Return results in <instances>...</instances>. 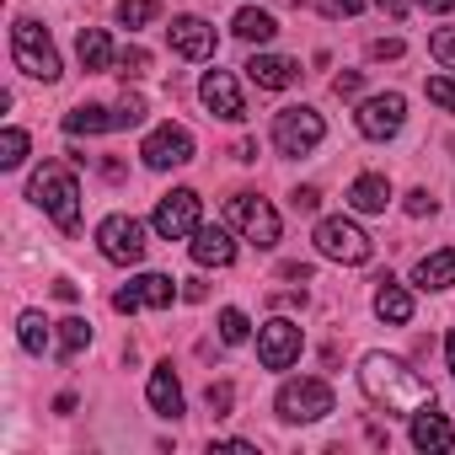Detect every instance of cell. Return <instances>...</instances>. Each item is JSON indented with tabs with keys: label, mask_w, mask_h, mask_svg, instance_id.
<instances>
[{
	"label": "cell",
	"mask_w": 455,
	"mask_h": 455,
	"mask_svg": "<svg viewBox=\"0 0 455 455\" xmlns=\"http://www.w3.org/2000/svg\"><path fill=\"white\" fill-rule=\"evenodd\" d=\"M359 386H364V396H370L375 407H386L391 418H412V412L434 407V386H428L418 370H407L402 359H391V354H364Z\"/></svg>",
	"instance_id": "cell-1"
},
{
	"label": "cell",
	"mask_w": 455,
	"mask_h": 455,
	"mask_svg": "<svg viewBox=\"0 0 455 455\" xmlns=\"http://www.w3.org/2000/svg\"><path fill=\"white\" fill-rule=\"evenodd\" d=\"M28 193H33V204L60 225V231H70V236H76V225H81V182H76L65 166H54V161H49V166H38Z\"/></svg>",
	"instance_id": "cell-2"
},
{
	"label": "cell",
	"mask_w": 455,
	"mask_h": 455,
	"mask_svg": "<svg viewBox=\"0 0 455 455\" xmlns=\"http://www.w3.org/2000/svg\"><path fill=\"white\" fill-rule=\"evenodd\" d=\"M316 252L332 258V263H343V268H359V263L375 258V242L359 231L348 214H327V220L316 225Z\"/></svg>",
	"instance_id": "cell-3"
},
{
	"label": "cell",
	"mask_w": 455,
	"mask_h": 455,
	"mask_svg": "<svg viewBox=\"0 0 455 455\" xmlns=\"http://www.w3.org/2000/svg\"><path fill=\"white\" fill-rule=\"evenodd\" d=\"M12 60H17V70L33 76V81H60V49H54V38H49L38 22H28V17L12 28Z\"/></svg>",
	"instance_id": "cell-4"
},
{
	"label": "cell",
	"mask_w": 455,
	"mask_h": 455,
	"mask_svg": "<svg viewBox=\"0 0 455 455\" xmlns=\"http://www.w3.org/2000/svg\"><path fill=\"white\" fill-rule=\"evenodd\" d=\"M274 407L284 423H322L332 412V386L327 380H284Z\"/></svg>",
	"instance_id": "cell-5"
},
{
	"label": "cell",
	"mask_w": 455,
	"mask_h": 455,
	"mask_svg": "<svg viewBox=\"0 0 455 455\" xmlns=\"http://www.w3.org/2000/svg\"><path fill=\"white\" fill-rule=\"evenodd\" d=\"M231 220H236V231H242L252 247H263V252L279 247V214H274L268 198H258V193H236V198H231Z\"/></svg>",
	"instance_id": "cell-6"
},
{
	"label": "cell",
	"mask_w": 455,
	"mask_h": 455,
	"mask_svg": "<svg viewBox=\"0 0 455 455\" xmlns=\"http://www.w3.org/2000/svg\"><path fill=\"white\" fill-rule=\"evenodd\" d=\"M322 134H327V124H322L316 108H284V113L274 118V145H279L284 156H306V150H316Z\"/></svg>",
	"instance_id": "cell-7"
},
{
	"label": "cell",
	"mask_w": 455,
	"mask_h": 455,
	"mask_svg": "<svg viewBox=\"0 0 455 455\" xmlns=\"http://www.w3.org/2000/svg\"><path fill=\"white\" fill-rule=\"evenodd\" d=\"M97 247H102V258L108 263H140L145 258V225L140 220H129V214H108L102 225H97Z\"/></svg>",
	"instance_id": "cell-8"
},
{
	"label": "cell",
	"mask_w": 455,
	"mask_h": 455,
	"mask_svg": "<svg viewBox=\"0 0 455 455\" xmlns=\"http://www.w3.org/2000/svg\"><path fill=\"white\" fill-rule=\"evenodd\" d=\"M150 225H156V236H161V242H182V236H193L198 225H204V220H198V193H193V188L166 193V198L156 204V220H150Z\"/></svg>",
	"instance_id": "cell-9"
},
{
	"label": "cell",
	"mask_w": 455,
	"mask_h": 455,
	"mask_svg": "<svg viewBox=\"0 0 455 455\" xmlns=\"http://www.w3.org/2000/svg\"><path fill=\"white\" fill-rule=\"evenodd\" d=\"M177 300V279H166V274H140V279H129L118 295H113V311H124V316H134V311H161V306H172Z\"/></svg>",
	"instance_id": "cell-10"
},
{
	"label": "cell",
	"mask_w": 455,
	"mask_h": 455,
	"mask_svg": "<svg viewBox=\"0 0 455 455\" xmlns=\"http://www.w3.org/2000/svg\"><path fill=\"white\" fill-rule=\"evenodd\" d=\"M258 359H263V370H290L300 359V322H284V316L263 322L258 327Z\"/></svg>",
	"instance_id": "cell-11"
},
{
	"label": "cell",
	"mask_w": 455,
	"mask_h": 455,
	"mask_svg": "<svg viewBox=\"0 0 455 455\" xmlns=\"http://www.w3.org/2000/svg\"><path fill=\"white\" fill-rule=\"evenodd\" d=\"M402 124H407V97L402 92H380L359 108V134L364 140H391V134H402Z\"/></svg>",
	"instance_id": "cell-12"
},
{
	"label": "cell",
	"mask_w": 455,
	"mask_h": 455,
	"mask_svg": "<svg viewBox=\"0 0 455 455\" xmlns=\"http://www.w3.org/2000/svg\"><path fill=\"white\" fill-rule=\"evenodd\" d=\"M140 156H145V166H150V172L188 166V161H193V134H188L182 124H161V129L140 145Z\"/></svg>",
	"instance_id": "cell-13"
},
{
	"label": "cell",
	"mask_w": 455,
	"mask_h": 455,
	"mask_svg": "<svg viewBox=\"0 0 455 455\" xmlns=\"http://www.w3.org/2000/svg\"><path fill=\"white\" fill-rule=\"evenodd\" d=\"M198 97H204V108H209L214 118H225V124H242V118H247V102H242L231 70H209L204 86H198Z\"/></svg>",
	"instance_id": "cell-14"
},
{
	"label": "cell",
	"mask_w": 455,
	"mask_h": 455,
	"mask_svg": "<svg viewBox=\"0 0 455 455\" xmlns=\"http://www.w3.org/2000/svg\"><path fill=\"white\" fill-rule=\"evenodd\" d=\"M166 38H172V49H177L182 60H209V54H214V28H209L204 17H172Z\"/></svg>",
	"instance_id": "cell-15"
},
{
	"label": "cell",
	"mask_w": 455,
	"mask_h": 455,
	"mask_svg": "<svg viewBox=\"0 0 455 455\" xmlns=\"http://www.w3.org/2000/svg\"><path fill=\"white\" fill-rule=\"evenodd\" d=\"M193 263L198 268H231L236 263L231 231H220V225H198V231H193Z\"/></svg>",
	"instance_id": "cell-16"
},
{
	"label": "cell",
	"mask_w": 455,
	"mask_h": 455,
	"mask_svg": "<svg viewBox=\"0 0 455 455\" xmlns=\"http://www.w3.org/2000/svg\"><path fill=\"white\" fill-rule=\"evenodd\" d=\"M247 76H252L263 92H284V86L300 81V65L284 60V54H252V60H247Z\"/></svg>",
	"instance_id": "cell-17"
},
{
	"label": "cell",
	"mask_w": 455,
	"mask_h": 455,
	"mask_svg": "<svg viewBox=\"0 0 455 455\" xmlns=\"http://www.w3.org/2000/svg\"><path fill=\"white\" fill-rule=\"evenodd\" d=\"M412 284H418V290H450V284H455V252H450V247H439V252L418 258Z\"/></svg>",
	"instance_id": "cell-18"
},
{
	"label": "cell",
	"mask_w": 455,
	"mask_h": 455,
	"mask_svg": "<svg viewBox=\"0 0 455 455\" xmlns=\"http://www.w3.org/2000/svg\"><path fill=\"white\" fill-rule=\"evenodd\" d=\"M380 290H375V311H380V322H391V327H407L412 322V295L396 284V279H375Z\"/></svg>",
	"instance_id": "cell-19"
},
{
	"label": "cell",
	"mask_w": 455,
	"mask_h": 455,
	"mask_svg": "<svg viewBox=\"0 0 455 455\" xmlns=\"http://www.w3.org/2000/svg\"><path fill=\"white\" fill-rule=\"evenodd\" d=\"M412 444H418V450H450V444H455V428H450L434 407H423V412H412Z\"/></svg>",
	"instance_id": "cell-20"
},
{
	"label": "cell",
	"mask_w": 455,
	"mask_h": 455,
	"mask_svg": "<svg viewBox=\"0 0 455 455\" xmlns=\"http://www.w3.org/2000/svg\"><path fill=\"white\" fill-rule=\"evenodd\" d=\"M348 204L359 209V214H386V204H391V182L386 177H354V188H348Z\"/></svg>",
	"instance_id": "cell-21"
},
{
	"label": "cell",
	"mask_w": 455,
	"mask_h": 455,
	"mask_svg": "<svg viewBox=\"0 0 455 455\" xmlns=\"http://www.w3.org/2000/svg\"><path fill=\"white\" fill-rule=\"evenodd\" d=\"M150 407H156L161 418H177V412H182V386H177L172 364H156V370H150Z\"/></svg>",
	"instance_id": "cell-22"
},
{
	"label": "cell",
	"mask_w": 455,
	"mask_h": 455,
	"mask_svg": "<svg viewBox=\"0 0 455 455\" xmlns=\"http://www.w3.org/2000/svg\"><path fill=\"white\" fill-rule=\"evenodd\" d=\"M76 54H81V65H86V70H113V60H118L102 28H81V38H76Z\"/></svg>",
	"instance_id": "cell-23"
},
{
	"label": "cell",
	"mask_w": 455,
	"mask_h": 455,
	"mask_svg": "<svg viewBox=\"0 0 455 455\" xmlns=\"http://www.w3.org/2000/svg\"><path fill=\"white\" fill-rule=\"evenodd\" d=\"M231 28H236V38H247V44H268V38L279 33V22H274L268 12H252V6H247V12H236V22H231Z\"/></svg>",
	"instance_id": "cell-24"
},
{
	"label": "cell",
	"mask_w": 455,
	"mask_h": 455,
	"mask_svg": "<svg viewBox=\"0 0 455 455\" xmlns=\"http://www.w3.org/2000/svg\"><path fill=\"white\" fill-rule=\"evenodd\" d=\"M65 129H70V134H108V129H113V113H108V108L81 102L76 113H65Z\"/></svg>",
	"instance_id": "cell-25"
},
{
	"label": "cell",
	"mask_w": 455,
	"mask_h": 455,
	"mask_svg": "<svg viewBox=\"0 0 455 455\" xmlns=\"http://www.w3.org/2000/svg\"><path fill=\"white\" fill-rule=\"evenodd\" d=\"M86 343H92V322H81V316H65V322H60V354H65V359H76Z\"/></svg>",
	"instance_id": "cell-26"
},
{
	"label": "cell",
	"mask_w": 455,
	"mask_h": 455,
	"mask_svg": "<svg viewBox=\"0 0 455 455\" xmlns=\"http://www.w3.org/2000/svg\"><path fill=\"white\" fill-rule=\"evenodd\" d=\"M134 124H145V97L140 92H124L118 108H113V129H134Z\"/></svg>",
	"instance_id": "cell-27"
},
{
	"label": "cell",
	"mask_w": 455,
	"mask_h": 455,
	"mask_svg": "<svg viewBox=\"0 0 455 455\" xmlns=\"http://www.w3.org/2000/svg\"><path fill=\"white\" fill-rule=\"evenodd\" d=\"M17 338H22V348H28V354H44V348H49V322H44L38 311H28Z\"/></svg>",
	"instance_id": "cell-28"
},
{
	"label": "cell",
	"mask_w": 455,
	"mask_h": 455,
	"mask_svg": "<svg viewBox=\"0 0 455 455\" xmlns=\"http://www.w3.org/2000/svg\"><path fill=\"white\" fill-rule=\"evenodd\" d=\"M156 17H161L156 0H124V6H118V22H124V28H145V22H156Z\"/></svg>",
	"instance_id": "cell-29"
},
{
	"label": "cell",
	"mask_w": 455,
	"mask_h": 455,
	"mask_svg": "<svg viewBox=\"0 0 455 455\" xmlns=\"http://www.w3.org/2000/svg\"><path fill=\"white\" fill-rule=\"evenodd\" d=\"M247 332H252V327H247V316H242L236 306L220 311V343H247Z\"/></svg>",
	"instance_id": "cell-30"
},
{
	"label": "cell",
	"mask_w": 455,
	"mask_h": 455,
	"mask_svg": "<svg viewBox=\"0 0 455 455\" xmlns=\"http://www.w3.org/2000/svg\"><path fill=\"white\" fill-rule=\"evenodd\" d=\"M22 161H28V134L6 129V134H0V166H22Z\"/></svg>",
	"instance_id": "cell-31"
},
{
	"label": "cell",
	"mask_w": 455,
	"mask_h": 455,
	"mask_svg": "<svg viewBox=\"0 0 455 455\" xmlns=\"http://www.w3.org/2000/svg\"><path fill=\"white\" fill-rule=\"evenodd\" d=\"M113 70H118L124 81H140V76L150 70V54H145V49H124V54L113 60Z\"/></svg>",
	"instance_id": "cell-32"
},
{
	"label": "cell",
	"mask_w": 455,
	"mask_h": 455,
	"mask_svg": "<svg viewBox=\"0 0 455 455\" xmlns=\"http://www.w3.org/2000/svg\"><path fill=\"white\" fill-rule=\"evenodd\" d=\"M428 54L444 65V70H455V28H444V33H434L428 38Z\"/></svg>",
	"instance_id": "cell-33"
},
{
	"label": "cell",
	"mask_w": 455,
	"mask_h": 455,
	"mask_svg": "<svg viewBox=\"0 0 455 455\" xmlns=\"http://www.w3.org/2000/svg\"><path fill=\"white\" fill-rule=\"evenodd\" d=\"M423 92H428V102H439L444 113H455V81H444V76H434V81H423Z\"/></svg>",
	"instance_id": "cell-34"
},
{
	"label": "cell",
	"mask_w": 455,
	"mask_h": 455,
	"mask_svg": "<svg viewBox=\"0 0 455 455\" xmlns=\"http://www.w3.org/2000/svg\"><path fill=\"white\" fill-rule=\"evenodd\" d=\"M231 402H236V391H231V386H225V380H220V386H209V391H204V407H209V412H214V418H225V412H231Z\"/></svg>",
	"instance_id": "cell-35"
},
{
	"label": "cell",
	"mask_w": 455,
	"mask_h": 455,
	"mask_svg": "<svg viewBox=\"0 0 455 455\" xmlns=\"http://www.w3.org/2000/svg\"><path fill=\"white\" fill-rule=\"evenodd\" d=\"M402 54H407L402 38H375V44H370V60H402Z\"/></svg>",
	"instance_id": "cell-36"
},
{
	"label": "cell",
	"mask_w": 455,
	"mask_h": 455,
	"mask_svg": "<svg viewBox=\"0 0 455 455\" xmlns=\"http://www.w3.org/2000/svg\"><path fill=\"white\" fill-rule=\"evenodd\" d=\"M322 12H327V17H359L364 0H322Z\"/></svg>",
	"instance_id": "cell-37"
},
{
	"label": "cell",
	"mask_w": 455,
	"mask_h": 455,
	"mask_svg": "<svg viewBox=\"0 0 455 455\" xmlns=\"http://www.w3.org/2000/svg\"><path fill=\"white\" fill-rule=\"evenodd\" d=\"M359 86H364V76H359V70H343V76L332 81V92H338V97H359Z\"/></svg>",
	"instance_id": "cell-38"
},
{
	"label": "cell",
	"mask_w": 455,
	"mask_h": 455,
	"mask_svg": "<svg viewBox=\"0 0 455 455\" xmlns=\"http://www.w3.org/2000/svg\"><path fill=\"white\" fill-rule=\"evenodd\" d=\"M407 214H418V220H423V214H434V198H428V188H412V193H407Z\"/></svg>",
	"instance_id": "cell-39"
},
{
	"label": "cell",
	"mask_w": 455,
	"mask_h": 455,
	"mask_svg": "<svg viewBox=\"0 0 455 455\" xmlns=\"http://www.w3.org/2000/svg\"><path fill=\"white\" fill-rule=\"evenodd\" d=\"M290 204H295L300 214H311V209L322 204V193H316V188H295V198H290Z\"/></svg>",
	"instance_id": "cell-40"
},
{
	"label": "cell",
	"mask_w": 455,
	"mask_h": 455,
	"mask_svg": "<svg viewBox=\"0 0 455 455\" xmlns=\"http://www.w3.org/2000/svg\"><path fill=\"white\" fill-rule=\"evenodd\" d=\"M375 6H380V12H386L391 22H402V17L412 12V0H375Z\"/></svg>",
	"instance_id": "cell-41"
},
{
	"label": "cell",
	"mask_w": 455,
	"mask_h": 455,
	"mask_svg": "<svg viewBox=\"0 0 455 455\" xmlns=\"http://www.w3.org/2000/svg\"><path fill=\"white\" fill-rule=\"evenodd\" d=\"M236 161H258V140H242L236 145Z\"/></svg>",
	"instance_id": "cell-42"
},
{
	"label": "cell",
	"mask_w": 455,
	"mask_h": 455,
	"mask_svg": "<svg viewBox=\"0 0 455 455\" xmlns=\"http://www.w3.org/2000/svg\"><path fill=\"white\" fill-rule=\"evenodd\" d=\"M444 364H450V375H455V332L444 338Z\"/></svg>",
	"instance_id": "cell-43"
},
{
	"label": "cell",
	"mask_w": 455,
	"mask_h": 455,
	"mask_svg": "<svg viewBox=\"0 0 455 455\" xmlns=\"http://www.w3.org/2000/svg\"><path fill=\"white\" fill-rule=\"evenodd\" d=\"M428 12H455V0H423Z\"/></svg>",
	"instance_id": "cell-44"
}]
</instances>
